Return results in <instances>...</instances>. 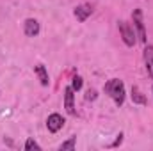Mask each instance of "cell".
Segmentation results:
<instances>
[{
	"instance_id": "cell-4",
	"label": "cell",
	"mask_w": 153,
	"mask_h": 151,
	"mask_svg": "<svg viewBox=\"0 0 153 151\" xmlns=\"http://www.w3.org/2000/svg\"><path fill=\"white\" fill-rule=\"evenodd\" d=\"M62 124H64V119H62L61 114H50L48 119H46V128H48L52 133H57V132L62 128Z\"/></svg>"
},
{
	"instance_id": "cell-6",
	"label": "cell",
	"mask_w": 153,
	"mask_h": 151,
	"mask_svg": "<svg viewBox=\"0 0 153 151\" xmlns=\"http://www.w3.org/2000/svg\"><path fill=\"white\" fill-rule=\"evenodd\" d=\"M143 57H144V66H146V71H148V75L153 78V44H146V46H144Z\"/></svg>"
},
{
	"instance_id": "cell-15",
	"label": "cell",
	"mask_w": 153,
	"mask_h": 151,
	"mask_svg": "<svg viewBox=\"0 0 153 151\" xmlns=\"http://www.w3.org/2000/svg\"><path fill=\"white\" fill-rule=\"evenodd\" d=\"M85 98H87V100H94V98H96V91H89Z\"/></svg>"
},
{
	"instance_id": "cell-13",
	"label": "cell",
	"mask_w": 153,
	"mask_h": 151,
	"mask_svg": "<svg viewBox=\"0 0 153 151\" xmlns=\"http://www.w3.org/2000/svg\"><path fill=\"white\" fill-rule=\"evenodd\" d=\"M82 84H84V82H82V76H73V80H71V87H73V91H80V89H82Z\"/></svg>"
},
{
	"instance_id": "cell-1",
	"label": "cell",
	"mask_w": 153,
	"mask_h": 151,
	"mask_svg": "<svg viewBox=\"0 0 153 151\" xmlns=\"http://www.w3.org/2000/svg\"><path fill=\"white\" fill-rule=\"evenodd\" d=\"M105 93L114 100L116 105H123V101H125V84L121 82V80H117V78H111L107 84H105Z\"/></svg>"
},
{
	"instance_id": "cell-12",
	"label": "cell",
	"mask_w": 153,
	"mask_h": 151,
	"mask_svg": "<svg viewBox=\"0 0 153 151\" xmlns=\"http://www.w3.org/2000/svg\"><path fill=\"white\" fill-rule=\"evenodd\" d=\"M23 148H25L27 151H30V150H41V146H39V144L36 142V141H34V139H27Z\"/></svg>"
},
{
	"instance_id": "cell-5",
	"label": "cell",
	"mask_w": 153,
	"mask_h": 151,
	"mask_svg": "<svg viewBox=\"0 0 153 151\" xmlns=\"http://www.w3.org/2000/svg\"><path fill=\"white\" fill-rule=\"evenodd\" d=\"M23 30H25V36L29 38H36L39 34V21L34 18H27L25 23H23Z\"/></svg>"
},
{
	"instance_id": "cell-3",
	"label": "cell",
	"mask_w": 153,
	"mask_h": 151,
	"mask_svg": "<svg viewBox=\"0 0 153 151\" xmlns=\"http://www.w3.org/2000/svg\"><path fill=\"white\" fill-rule=\"evenodd\" d=\"M132 18H134V27H135V30H137V38L141 43H144L146 44V29H144V21H143V11L141 9H135L134 11V14H132Z\"/></svg>"
},
{
	"instance_id": "cell-10",
	"label": "cell",
	"mask_w": 153,
	"mask_h": 151,
	"mask_svg": "<svg viewBox=\"0 0 153 151\" xmlns=\"http://www.w3.org/2000/svg\"><path fill=\"white\" fill-rule=\"evenodd\" d=\"M34 73L38 75L39 82H41V85H48V71H46V68H45L43 64L34 66Z\"/></svg>"
},
{
	"instance_id": "cell-11",
	"label": "cell",
	"mask_w": 153,
	"mask_h": 151,
	"mask_svg": "<svg viewBox=\"0 0 153 151\" xmlns=\"http://www.w3.org/2000/svg\"><path fill=\"white\" fill-rule=\"evenodd\" d=\"M75 144H76V137H71L70 141L62 142V144L59 146V150H61V151H66V150H75Z\"/></svg>"
},
{
	"instance_id": "cell-9",
	"label": "cell",
	"mask_w": 153,
	"mask_h": 151,
	"mask_svg": "<svg viewBox=\"0 0 153 151\" xmlns=\"http://www.w3.org/2000/svg\"><path fill=\"white\" fill-rule=\"evenodd\" d=\"M132 101L134 103H137V105H146L148 103V100H146V96L141 93V89L139 87H132Z\"/></svg>"
},
{
	"instance_id": "cell-2",
	"label": "cell",
	"mask_w": 153,
	"mask_h": 151,
	"mask_svg": "<svg viewBox=\"0 0 153 151\" xmlns=\"http://www.w3.org/2000/svg\"><path fill=\"white\" fill-rule=\"evenodd\" d=\"M117 27H119V34L123 38V43L126 46H134L135 44V30H134V27L128 21H125V20H121L117 23Z\"/></svg>"
},
{
	"instance_id": "cell-16",
	"label": "cell",
	"mask_w": 153,
	"mask_h": 151,
	"mask_svg": "<svg viewBox=\"0 0 153 151\" xmlns=\"http://www.w3.org/2000/svg\"><path fill=\"white\" fill-rule=\"evenodd\" d=\"M152 93H153V87H152Z\"/></svg>"
},
{
	"instance_id": "cell-8",
	"label": "cell",
	"mask_w": 153,
	"mask_h": 151,
	"mask_svg": "<svg viewBox=\"0 0 153 151\" xmlns=\"http://www.w3.org/2000/svg\"><path fill=\"white\" fill-rule=\"evenodd\" d=\"M93 13V7L89 4H82V5H76L75 7V18L78 21H85Z\"/></svg>"
},
{
	"instance_id": "cell-7",
	"label": "cell",
	"mask_w": 153,
	"mask_h": 151,
	"mask_svg": "<svg viewBox=\"0 0 153 151\" xmlns=\"http://www.w3.org/2000/svg\"><path fill=\"white\" fill-rule=\"evenodd\" d=\"M73 87H66L64 89V109L68 114L75 112V107H73V101H75V94H73Z\"/></svg>"
},
{
	"instance_id": "cell-14",
	"label": "cell",
	"mask_w": 153,
	"mask_h": 151,
	"mask_svg": "<svg viewBox=\"0 0 153 151\" xmlns=\"http://www.w3.org/2000/svg\"><path fill=\"white\" fill-rule=\"evenodd\" d=\"M121 142H123V133H119V135H117V139H116L114 142L111 144V148H116V146H119Z\"/></svg>"
}]
</instances>
